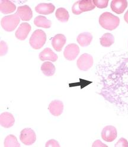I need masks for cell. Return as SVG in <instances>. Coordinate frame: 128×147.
Returning <instances> with one entry per match:
<instances>
[{
  "label": "cell",
  "instance_id": "1",
  "mask_svg": "<svg viewBox=\"0 0 128 147\" xmlns=\"http://www.w3.org/2000/svg\"><path fill=\"white\" fill-rule=\"evenodd\" d=\"M100 94L119 109L128 110V55L107 54L97 67Z\"/></svg>",
  "mask_w": 128,
  "mask_h": 147
},
{
  "label": "cell",
  "instance_id": "2",
  "mask_svg": "<svg viewBox=\"0 0 128 147\" xmlns=\"http://www.w3.org/2000/svg\"><path fill=\"white\" fill-rule=\"evenodd\" d=\"M99 24L108 30L116 29L120 24V18L109 12H104L99 17Z\"/></svg>",
  "mask_w": 128,
  "mask_h": 147
},
{
  "label": "cell",
  "instance_id": "3",
  "mask_svg": "<svg viewBox=\"0 0 128 147\" xmlns=\"http://www.w3.org/2000/svg\"><path fill=\"white\" fill-rule=\"evenodd\" d=\"M20 22V18L16 12L14 14L3 17L1 21V25L4 30L10 32L14 31L16 29L17 26L19 24Z\"/></svg>",
  "mask_w": 128,
  "mask_h": 147
},
{
  "label": "cell",
  "instance_id": "4",
  "mask_svg": "<svg viewBox=\"0 0 128 147\" xmlns=\"http://www.w3.org/2000/svg\"><path fill=\"white\" fill-rule=\"evenodd\" d=\"M46 41V34L40 29L35 30L32 34L29 43L32 48L34 49H41Z\"/></svg>",
  "mask_w": 128,
  "mask_h": 147
},
{
  "label": "cell",
  "instance_id": "5",
  "mask_svg": "<svg viewBox=\"0 0 128 147\" xmlns=\"http://www.w3.org/2000/svg\"><path fill=\"white\" fill-rule=\"evenodd\" d=\"M93 58L88 53H84L78 59L77 65L78 68L83 71H87L93 67Z\"/></svg>",
  "mask_w": 128,
  "mask_h": 147
},
{
  "label": "cell",
  "instance_id": "6",
  "mask_svg": "<svg viewBox=\"0 0 128 147\" xmlns=\"http://www.w3.org/2000/svg\"><path fill=\"white\" fill-rule=\"evenodd\" d=\"M20 140L26 145H31L36 140V135L34 131L31 128H25L20 132Z\"/></svg>",
  "mask_w": 128,
  "mask_h": 147
},
{
  "label": "cell",
  "instance_id": "7",
  "mask_svg": "<svg viewBox=\"0 0 128 147\" xmlns=\"http://www.w3.org/2000/svg\"><path fill=\"white\" fill-rule=\"evenodd\" d=\"M79 48L75 43H71L67 45L63 52L65 58L68 61H74L79 53Z\"/></svg>",
  "mask_w": 128,
  "mask_h": 147
},
{
  "label": "cell",
  "instance_id": "8",
  "mask_svg": "<svg viewBox=\"0 0 128 147\" xmlns=\"http://www.w3.org/2000/svg\"><path fill=\"white\" fill-rule=\"evenodd\" d=\"M101 135L104 141L107 142H113L117 138L116 128L113 126H106L103 129Z\"/></svg>",
  "mask_w": 128,
  "mask_h": 147
},
{
  "label": "cell",
  "instance_id": "9",
  "mask_svg": "<svg viewBox=\"0 0 128 147\" xmlns=\"http://www.w3.org/2000/svg\"><path fill=\"white\" fill-rule=\"evenodd\" d=\"M32 30L31 26L27 23H22L15 33L16 38L20 40H24Z\"/></svg>",
  "mask_w": 128,
  "mask_h": 147
},
{
  "label": "cell",
  "instance_id": "10",
  "mask_svg": "<svg viewBox=\"0 0 128 147\" xmlns=\"http://www.w3.org/2000/svg\"><path fill=\"white\" fill-rule=\"evenodd\" d=\"M17 13L23 21H29L33 17V12L31 8L27 5L20 6L17 8Z\"/></svg>",
  "mask_w": 128,
  "mask_h": 147
},
{
  "label": "cell",
  "instance_id": "11",
  "mask_svg": "<svg viewBox=\"0 0 128 147\" xmlns=\"http://www.w3.org/2000/svg\"><path fill=\"white\" fill-rule=\"evenodd\" d=\"M127 4V0H113L110 3V8L114 13L121 14L126 10Z\"/></svg>",
  "mask_w": 128,
  "mask_h": 147
},
{
  "label": "cell",
  "instance_id": "12",
  "mask_svg": "<svg viewBox=\"0 0 128 147\" xmlns=\"http://www.w3.org/2000/svg\"><path fill=\"white\" fill-rule=\"evenodd\" d=\"M48 109L50 113L54 116H60L63 110V103L62 101L55 100L51 102Z\"/></svg>",
  "mask_w": 128,
  "mask_h": 147
},
{
  "label": "cell",
  "instance_id": "13",
  "mask_svg": "<svg viewBox=\"0 0 128 147\" xmlns=\"http://www.w3.org/2000/svg\"><path fill=\"white\" fill-rule=\"evenodd\" d=\"M67 42L65 36L62 34H58L52 39V45L53 49L57 52H61Z\"/></svg>",
  "mask_w": 128,
  "mask_h": 147
},
{
  "label": "cell",
  "instance_id": "14",
  "mask_svg": "<svg viewBox=\"0 0 128 147\" xmlns=\"http://www.w3.org/2000/svg\"><path fill=\"white\" fill-rule=\"evenodd\" d=\"M15 123V119L13 115L9 112H3L0 115V124L5 128L12 127Z\"/></svg>",
  "mask_w": 128,
  "mask_h": 147
},
{
  "label": "cell",
  "instance_id": "15",
  "mask_svg": "<svg viewBox=\"0 0 128 147\" xmlns=\"http://www.w3.org/2000/svg\"><path fill=\"white\" fill-rule=\"evenodd\" d=\"M55 7L52 3H40L35 7V11L40 14L49 15L53 13Z\"/></svg>",
  "mask_w": 128,
  "mask_h": 147
},
{
  "label": "cell",
  "instance_id": "16",
  "mask_svg": "<svg viewBox=\"0 0 128 147\" xmlns=\"http://www.w3.org/2000/svg\"><path fill=\"white\" fill-rule=\"evenodd\" d=\"M39 58L42 61H50L52 62H56L58 58V57L55 53L52 51L51 48H46L40 53Z\"/></svg>",
  "mask_w": 128,
  "mask_h": 147
},
{
  "label": "cell",
  "instance_id": "17",
  "mask_svg": "<svg viewBox=\"0 0 128 147\" xmlns=\"http://www.w3.org/2000/svg\"><path fill=\"white\" fill-rule=\"evenodd\" d=\"M16 10L15 5L8 0L0 1V11L4 14H8L14 12Z\"/></svg>",
  "mask_w": 128,
  "mask_h": 147
},
{
  "label": "cell",
  "instance_id": "18",
  "mask_svg": "<svg viewBox=\"0 0 128 147\" xmlns=\"http://www.w3.org/2000/svg\"><path fill=\"white\" fill-rule=\"evenodd\" d=\"M93 36L89 32H84L79 34L77 37V42L82 47H87L92 42Z\"/></svg>",
  "mask_w": 128,
  "mask_h": 147
},
{
  "label": "cell",
  "instance_id": "19",
  "mask_svg": "<svg viewBox=\"0 0 128 147\" xmlns=\"http://www.w3.org/2000/svg\"><path fill=\"white\" fill-rule=\"evenodd\" d=\"M34 24L38 27H42L44 29H49L52 26L51 20L43 16H38L34 20Z\"/></svg>",
  "mask_w": 128,
  "mask_h": 147
},
{
  "label": "cell",
  "instance_id": "20",
  "mask_svg": "<svg viewBox=\"0 0 128 147\" xmlns=\"http://www.w3.org/2000/svg\"><path fill=\"white\" fill-rule=\"evenodd\" d=\"M55 67L51 62H44L41 65V71L43 74L46 77H51L55 72Z\"/></svg>",
  "mask_w": 128,
  "mask_h": 147
},
{
  "label": "cell",
  "instance_id": "21",
  "mask_svg": "<svg viewBox=\"0 0 128 147\" xmlns=\"http://www.w3.org/2000/svg\"><path fill=\"white\" fill-rule=\"evenodd\" d=\"M78 3L79 9L82 13L93 10L96 7L92 0H79Z\"/></svg>",
  "mask_w": 128,
  "mask_h": 147
},
{
  "label": "cell",
  "instance_id": "22",
  "mask_svg": "<svg viewBox=\"0 0 128 147\" xmlns=\"http://www.w3.org/2000/svg\"><path fill=\"white\" fill-rule=\"evenodd\" d=\"M100 42L102 47L108 48L115 43V38L112 34L106 33L102 36Z\"/></svg>",
  "mask_w": 128,
  "mask_h": 147
},
{
  "label": "cell",
  "instance_id": "23",
  "mask_svg": "<svg viewBox=\"0 0 128 147\" xmlns=\"http://www.w3.org/2000/svg\"><path fill=\"white\" fill-rule=\"evenodd\" d=\"M55 16L59 21L62 23L67 22L69 18L68 11L64 8H58L55 13Z\"/></svg>",
  "mask_w": 128,
  "mask_h": 147
},
{
  "label": "cell",
  "instance_id": "24",
  "mask_svg": "<svg viewBox=\"0 0 128 147\" xmlns=\"http://www.w3.org/2000/svg\"><path fill=\"white\" fill-rule=\"evenodd\" d=\"M4 147H20V144L18 142L15 136L9 135L4 140Z\"/></svg>",
  "mask_w": 128,
  "mask_h": 147
},
{
  "label": "cell",
  "instance_id": "25",
  "mask_svg": "<svg viewBox=\"0 0 128 147\" xmlns=\"http://www.w3.org/2000/svg\"><path fill=\"white\" fill-rule=\"evenodd\" d=\"M93 2L98 8H104L108 6V0H93Z\"/></svg>",
  "mask_w": 128,
  "mask_h": 147
},
{
  "label": "cell",
  "instance_id": "26",
  "mask_svg": "<svg viewBox=\"0 0 128 147\" xmlns=\"http://www.w3.org/2000/svg\"><path fill=\"white\" fill-rule=\"evenodd\" d=\"M7 52L8 46L7 43L4 41L1 40V43H0V56H4L7 53Z\"/></svg>",
  "mask_w": 128,
  "mask_h": 147
},
{
  "label": "cell",
  "instance_id": "27",
  "mask_svg": "<svg viewBox=\"0 0 128 147\" xmlns=\"http://www.w3.org/2000/svg\"><path fill=\"white\" fill-rule=\"evenodd\" d=\"M115 147H128V142L126 139L122 138L115 144Z\"/></svg>",
  "mask_w": 128,
  "mask_h": 147
},
{
  "label": "cell",
  "instance_id": "28",
  "mask_svg": "<svg viewBox=\"0 0 128 147\" xmlns=\"http://www.w3.org/2000/svg\"><path fill=\"white\" fill-rule=\"evenodd\" d=\"M46 147H60L58 142L55 140H51L46 142L45 145Z\"/></svg>",
  "mask_w": 128,
  "mask_h": 147
},
{
  "label": "cell",
  "instance_id": "29",
  "mask_svg": "<svg viewBox=\"0 0 128 147\" xmlns=\"http://www.w3.org/2000/svg\"><path fill=\"white\" fill-rule=\"evenodd\" d=\"M72 11L73 14H74L75 15H79L82 13L79 9L78 1L75 2L74 4H73L72 7Z\"/></svg>",
  "mask_w": 128,
  "mask_h": 147
},
{
  "label": "cell",
  "instance_id": "30",
  "mask_svg": "<svg viewBox=\"0 0 128 147\" xmlns=\"http://www.w3.org/2000/svg\"><path fill=\"white\" fill-rule=\"evenodd\" d=\"M92 146L93 147H107V145L103 144L100 140H96L94 142Z\"/></svg>",
  "mask_w": 128,
  "mask_h": 147
},
{
  "label": "cell",
  "instance_id": "31",
  "mask_svg": "<svg viewBox=\"0 0 128 147\" xmlns=\"http://www.w3.org/2000/svg\"><path fill=\"white\" fill-rule=\"evenodd\" d=\"M124 19H125V21L128 24V10L124 16Z\"/></svg>",
  "mask_w": 128,
  "mask_h": 147
}]
</instances>
